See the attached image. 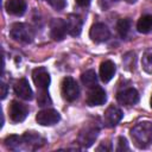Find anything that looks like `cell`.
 <instances>
[{
	"label": "cell",
	"instance_id": "cell-1",
	"mask_svg": "<svg viewBox=\"0 0 152 152\" xmlns=\"http://www.w3.org/2000/svg\"><path fill=\"white\" fill-rule=\"evenodd\" d=\"M131 138L134 145L139 148H147L152 145V122L142 121L133 126L131 129Z\"/></svg>",
	"mask_w": 152,
	"mask_h": 152
},
{
	"label": "cell",
	"instance_id": "cell-2",
	"mask_svg": "<svg viewBox=\"0 0 152 152\" xmlns=\"http://www.w3.org/2000/svg\"><path fill=\"white\" fill-rule=\"evenodd\" d=\"M10 36L20 43H31L34 38L33 28L25 23H15L11 26Z\"/></svg>",
	"mask_w": 152,
	"mask_h": 152
},
{
	"label": "cell",
	"instance_id": "cell-3",
	"mask_svg": "<svg viewBox=\"0 0 152 152\" xmlns=\"http://www.w3.org/2000/svg\"><path fill=\"white\" fill-rule=\"evenodd\" d=\"M100 132V127L95 122H88L83 126L78 134V144L82 147H90L96 140Z\"/></svg>",
	"mask_w": 152,
	"mask_h": 152
},
{
	"label": "cell",
	"instance_id": "cell-4",
	"mask_svg": "<svg viewBox=\"0 0 152 152\" xmlns=\"http://www.w3.org/2000/svg\"><path fill=\"white\" fill-rule=\"evenodd\" d=\"M61 91H62V95L63 97L69 101V102H72L75 101L78 95H80V87L77 84V82L72 78V77H65L63 78L62 81V84H61Z\"/></svg>",
	"mask_w": 152,
	"mask_h": 152
},
{
	"label": "cell",
	"instance_id": "cell-5",
	"mask_svg": "<svg viewBox=\"0 0 152 152\" xmlns=\"http://www.w3.org/2000/svg\"><path fill=\"white\" fill-rule=\"evenodd\" d=\"M32 80H33L36 87L40 90H48V88L50 86V82H51L50 74L44 66H38V68L33 69Z\"/></svg>",
	"mask_w": 152,
	"mask_h": 152
},
{
	"label": "cell",
	"instance_id": "cell-6",
	"mask_svg": "<svg viewBox=\"0 0 152 152\" xmlns=\"http://www.w3.org/2000/svg\"><path fill=\"white\" fill-rule=\"evenodd\" d=\"M8 114L13 122H21L26 119V116L28 114V108L26 104L17 101V100H13L10 104Z\"/></svg>",
	"mask_w": 152,
	"mask_h": 152
},
{
	"label": "cell",
	"instance_id": "cell-7",
	"mask_svg": "<svg viewBox=\"0 0 152 152\" xmlns=\"http://www.w3.org/2000/svg\"><path fill=\"white\" fill-rule=\"evenodd\" d=\"M36 120L42 126H52L61 120V115L56 109L46 108L37 113Z\"/></svg>",
	"mask_w": 152,
	"mask_h": 152
},
{
	"label": "cell",
	"instance_id": "cell-8",
	"mask_svg": "<svg viewBox=\"0 0 152 152\" xmlns=\"http://www.w3.org/2000/svg\"><path fill=\"white\" fill-rule=\"evenodd\" d=\"M110 36V32H109V28L102 24V23H96L94 24L91 27H90V31H89V37L93 42L95 43H102V42H106Z\"/></svg>",
	"mask_w": 152,
	"mask_h": 152
},
{
	"label": "cell",
	"instance_id": "cell-9",
	"mask_svg": "<svg viewBox=\"0 0 152 152\" xmlns=\"http://www.w3.org/2000/svg\"><path fill=\"white\" fill-rule=\"evenodd\" d=\"M122 112L120 108H118L114 104H110L106 110H104V114H103V122L107 127H114L116 126L121 119H122Z\"/></svg>",
	"mask_w": 152,
	"mask_h": 152
},
{
	"label": "cell",
	"instance_id": "cell-10",
	"mask_svg": "<svg viewBox=\"0 0 152 152\" xmlns=\"http://www.w3.org/2000/svg\"><path fill=\"white\" fill-rule=\"evenodd\" d=\"M68 33L66 31V24H65V20L58 18V19H52L51 23H50V34H51V38L53 40H63L65 34Z\"/></svg>",
	"mask_w": 152,
	"mask_h": 152
},
{
	"label": "cell",
	"instance_id": "cell-11",
	"mask_svg": "<svg viewBox=\"0 0 152 152\" xmlns=\"http://www.w3.org/2000/svg\"><path fill=\"white\" fill-rule=\"evenodd\" d=\"M107 100V95L103 88L95 86L93 88H90L88 96H87V104L93 107V106H101L106 102Z\"/></svg>",
	"mask_w": 152,
	"mask_h": 152
},
{
	"label": "cell",
	"instance_id": "cell-12",
	"mask_svg": "<svg viewBox=\"0 0 152 152\" xmlns=\"http://www.w3.org/2000/svg\"><path fill=\"white\" fill-rule=\"evenodd\" d=\"M116 100L120 104L133 106L139 101V93L134 88H127V89L120 90L116 94Z\"/></svg>",
	"mask_w": 152,
	"mask_h": 152
},
{
	"label": "cell",
	"instance_id": "cell-13",
	"mask_svg": "<svg viewBox=\"0 0 152 152\" xmlns=\"http://www.w3.org/2000/svg\"><path fill=\"white\" fill-rule=\"evenodd\" d=\"M14 93L18 97H20L23 100H26V101H30L33 97V91H32V89L28 84V81L26 78H20L15 82Z\"/></svg>",
	"mask_w": 152,
	"mask_h": 152
},
{
	"label": "cell",
	"instance_id": "cell-14",
	"mask_svg": "<svg viewBox=\"0 0 152 152\" xmlns=\"http://www.w3.org/2000/svg\"><path fill=\"white\" fill-rule=\"evenodd\" d=\"M65 24H66V31L70 36L72 37H77L81 34V31H82V19L80 15L77 14H69L66 20H65Z\"/></svg>",
	"mask_w": 152,
	"mask_h": 152
},
{
	"label": "cell",
	"instance_id": "cell-15",
	"mask_svg": "<svg viewBox=\"0 0 152 152\" xmlns=\"http://www.w3.org/2000/svg\"><path fill=\"white\" fill-rule=\"evenodd\" d=\"M23 141H24V145H26L28 148L36 150V148H39L45 140L34 132H26L23 135Z\"/></svg>",
	"mask_w": 152,
	"mask_h": 152
},
{
	"label": "cell",
	"instance_id": "cell-16",
	"mask_svg": "<svg viewBox=\"0 0 152 152\" xmlns=\"http://www.w3.org/2000/svg\"><path fill=\"white\" fill-rule=\"evenodd\" d=\"M115 64L112 62V61H104L100 64V78L102 80V82L107 83L109 82L114 74H115Z\"/></svg>",
	"mask_w": 152,
	"mask_h": 152
},
{
	"label": "cell",
	"instance_id": "cell-17",
	"mask_svg": "<svg viewBox=\"0 0 152 152\" xmlns=\"http://www.w3.org/2000/svg\"><path fill=\"white\" fill-rule=\"evenodd\" d=\"M6 11L12 15H23L26 11V2L25 0H7Z\"/></svg>",
	"mask_w": 152,
	"mask_h": 152
},
{
	"label": "cell",
	"instance_id": "cell-18",
	"mask_svg": "<svg viewBox=\"0 0 152 152\" xmlns=\"http://www.w3.org/2000/svg\"><path fill=\"white\" fill-rule=\"evenodd\" d=\"M137 30L140 33H148L152 31V15L145 14L141 15L137 23Z\"/></svg>",
	"mask_w": 152,
	"mask_h": 152
},
{
	"label": "cell",
	"instance_id": "cell-19",
	"mask_svg": "<svg viewBox=\"0 0 152 152\" xmlns=\"http://www.w3.org/2000/svg\"><path fill=\"white\" fill-rule=\"evenodd\" d=\"M81 81L87 88H93L97 86V75L94 70H87L81 75Z\"/></svg>",
	"mask_w": 152,
	"mask_h": 152
},
{
	"label": "cell",
	"instance_id": "cell-20",
	"mask_svg": "<svg viewBox=\"0 0 152 152\" xmlns=\"http://www.w3.org/2000/svg\"><path fill=\"white\" fill-rule=\"evenodd\" d=\"M5 145L7 148L10 150H19L23 145H24V141H23V137H19V135H8L6 137L5 139Z\"/></svg>",
	"mask_w": 152,
	"mask_h": 152
},
{
	"label": "cell",
	"instance_id": "cell-21",
	"mask_svg": "<svg viewBox=\"0 0 152 152\" xmlns=\"http://www.w3.org/2000/svg\"><path fill=\"white\" fill-rule=\"evenodd\" d=\"M129 28H131V20L129 19H120L116 24V30H118L120 37H122V38H125L128 34Z\"/></svg>",
	"mask_w": 152,
	"mask_h": 152
},
{
	"label": "cell",
	"instance_id": "cell-22",
	"mask_svg": "<svg viewBox=\"0 0 152 152\" xmlns=\"http://www.w3.org/2000/svg\"><path fill=\"white\" fill-rule=\"evenodd\" d=\"M141 66L147 74H152V50H147L142 55Z\"/></svg>",
	"mask_w": 152,
	"mask_h": 152
},
{
	"label": "cell",
	"instance_id": "cell-23",
	"mask_svg": "<svg viewBox=\"0 0 152 152\" xmlns=\"http://www.w3.org/2000/svg\"><path fill=\"white\" fill-rule=\"evenodd\" d=\"M37 102L40 107H45V106H50L51 104V99L49 96L48 90H40V93L38 94V99Z\"/></svg>",
	"mask_w": 152,
	"mask_h": 152
},
{
	"label": "cell",
	"instance_id": "cell-24",
	"mask_svg": "<svg viewBox=\"0 0 152 152\" xmlns=\"http://www.w3.org/2000/svg\"><path fill=\"white\" fill-rule=\"evenodd\" d=\"M51 7H53L56 11H61L65 7V0H46Z\"/></svg>",
	"mask_w": 152,
	"mask_h": 152
},
{
	"label": "cell",
	"instance_id": "cell-25",
	"mask_svg": "<svg viewBox=\"0 0 152 152\" xmlns=\"http://www.w3.org/2000/svg\"><path fill=\"white\" fill-rule=\"evenodd\" d=\"M116 151H128V145H127V140L124 137H120L118 139V147Z\"/></svg>",
	"mask_w": 152,
	"mask_h": 152
},
{
	"label": "cell",
	"instance_id": "cell-26",
	"mask_svg": "<svg viewBox=\"0 0 152 152\" xmlns=\"http://www.w3.org/2000/svg\"><path fill=\"white\" fill-rule=\"evenodd\" d=\"M97 151H110L112 150V146H110V144L109 142H101L100 144V146L96 148Z\"/></svg>",
	"mask_w": 152,
	"mask_h": 152
},
{
	"label": "cell",
	"instance_id": "cell-27",
	"mask_svg": "<svg viewBox=\"0 0 152 152\" xmlns=\"http://www.w3.org/2000/svg\"><path fill=\"white\" fill-rule=\"evenodd\" d=\"M0 88H1V99L4 100V99L6 97V95H7V86H6L4 82H1Z\"/></svg>",
	"mask_w": 152,
	"mask_h": 152
},
{
	"label": "cell",
	"instance_id": "cell-28",
	"mask_svg": "<svg viewBox=\"0 0 152 152\" xmlns=\"http://www.w3.org/2000/svg\"><path fill=\"white\" fill-rule=\"evenodd\" d=\"M75 1H76V4H77L78 6H81V7H86V6H88V5L90 4L91 0H75Z\"/></svg>",
	"mask_w": 152,
	"mask_h": 152
},
{
	"label": "cell",
	"instance_id": "cell-29",
	"mask_svg": "<svg viewBox=\"0 0 152 152\" xmlns=\"http://www.w3.org/2000/svg\"><path fill=\"white\" fill-rule=\"evenodd\" d=\"M125 1H126V2H128V4H134L137 0H125Z\"/></svg>",
	"mask_w": 152,
	"mask_h": 152
},
{
	"label": "cell",
	"instance_id": "cell-30",
	"mask_svg": "<svg viewBox=\"0 0 152 152\" xmlns=\"http://www.w3.org/2000/svg\"><path fill=\"white\" fill-rule=\"evenodd\" d=\"M150 104H151V108H152V97H151V100H150Z\"/></svg>",
	"mask_w": 152,
	"mask_h": 152
}]
</instances>
